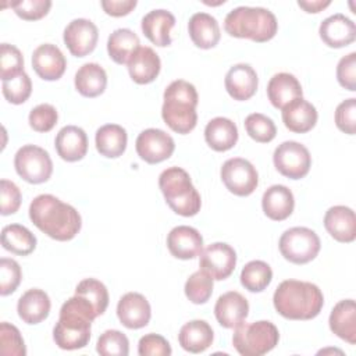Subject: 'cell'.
Here are the masks:
<instances>
[{
  "mask_svg": "<svg viewBox=\"0 0 356 356\" xmlns=\"http://www.w3.org/2000/svg\"><path fill=\"white\" fill-rule=\"evenodd\" d=\"M29 218L43 234L60 242L75 238L82 227L78 210L49 193L39 195L31 202Z\"/></svg>",
  "mask_w": 356,
  "mask_h": 356,
  "instance_id": "obj_1",
  "label": "cell"
},
{
  "mask_svg": "<svg viewBox=\"0 0 356 356\" xmlns=\"http://www.w3.org/2000/svg\"><path fill=\"white\" fill-rule=\"evenodd\" d=\"M97 317L93 306L85 298L74 295L60 309V317L53 328V339L60 349L75 350L89 343L90 325Z\"/></svg>",
  "mask_w": 356,
  "mask_h": 356,
  "instance_id": "obj_2",
  "label": "cell"
},
{
  "mask_svg": "<svg viewBox=\"0 0 356 356\" xmlns=\"http://www.w3.org/2000/svg\"><path fill=\"white\" fill-rule=\"evenodd\" d=\"M273 303L277 313L288 320H312L320 314L324 296L316 284L285 280L277 286Z\"/></svg>",
  "mask_w": 356,
  "mask_h": 356,
  "instance_id": "obj_3",
  "label": "cell"
},
{
  "mask_svg": "<svg viewBox=\"0 0 356 356\" xmlns=\"http://www.w3.org/2000/svg\"><path fill=\"white\" fill-rule=\"evenodd\" d=\"M161 117L177 134L185 135L195 129L197 122L196 106L199 96L196 88L184 79L172 81L163 95Z\"/></svg>",
  "mask_w": 356,
  "mask_h": 356,
  "instance_id": "obj_4",
  "label": "cell"
},
{
  "mask_svg": "<svg viewBox=\"0 0 356 356\" xmlns=\"http://www.w3.org/2000/svg\"><path fill=\"white\" fill-rule=\"evenodd\" d=\"M224 29L229 36L263 43L275 36L278 22L275 15L267 8L241 6L227 14Z\"/></svg>",
  "mask_w": 356,
  "mask_h": 356,
  "instance_id": "obj_5",
  "label": "cell"
},
{
  "mask_svg": "<svg viewBox=\"0 0 356 356\" xmlns=\"http://www.w3.org/2000/svg\"><path fill=\"white\" fill-rule=\"evenodd\" d=\"M159 186L165 203L174 213L182 217H192L200 211V195L184 168H165L159 177Z\"/></svg>",
  "mask_w": 356,
  "mask_h": 356,
  "instance_id": "obj_6",
  "label": "cell"
},
{
  "mask_svg": "<svg viewBox=\"0 0 356 356\" xmlns=\"http://www.w3.org/2000/svg\"><path fill=\"white\" fill-rule=\"evenodd\" d=\"M280 341L278 328L267 320L245 323L235 327L232 345L242 356H261L273 350Z\"/></svg>",
  "mask_w": 356,
  "mask_h": 356,
  "instance_id": "obj_7",
  "label": "cell"
},
{
  "mask_svg": "<svg viewBox=\"0 0 356 356\" xmlns=\"http://www.w3.org/2000/svg\"><path fill=\"white\" fill-rule=\"evenodd\" d=\"M278 248L285 260L293 264H306L316 259L321 243L313 229L307 227H292L281 235Z\"/></svg>",
  "mask_w": 356,
  "mask_h": 356,
  "instance_id": "obj_8",
  "label": "cell"
},
{
  "mask_svg": "<svg viewBox=\"0 0 356 356\" xmlns=\"http://www.w3.org/2000/svg\"><path fill=\"white\" fill-rule=\"evenodd\" d=\"M17 174L29 184H43L53 172V161L49 153L36 145H25L14 157Z\"/></svg>",
  "mask_w": 356,
  "mask_h": 356,
  "instance_id": "obj_9",
  "label": "cell"
},
{
  "mask_svg": "<svg viewBox=\"0 0 356 356\" xmlns=\"http://www.w3.org/2000/svg\"><path fill=\"white\" fill-rule=\"evenodd\" d=\"M273 163L281 175L291 179H300L307 175L312 167V156L305 145L286 140L274 150Z\"/></svg>",
  "mask_w": 356,
  "mask_h": 356,
  "instance_id": "obj_10",
  "label": "cell"
},
{
  "mask_svg": "<svg viewBox=\"0 0 356 356\" xmlns=\"http://www.w3.org/2000/svg\"><path fill=\"white\" fill-rule=\"evenodd\" d=\"M225 188L236 196H249L259 185V174L253 164L242 157L228 159L220 171Z\"/></svg>",
  "mask_w": 356,
  "mask_h": 356,
  "instance_id": "obj_11",
  "label": "cell"
},
{
  "mask_svg": "<svg viewBox=\"0 0 356 356\" xmlns=\"http://www.w3.org/2000/svg\"><path fill=\"white\" fill-rule=\"evenodd\" d=\"M199 266L213 280L221 281L228 278L235 270L236 253L228 243L214 242L199 253Z\"/></svg>",
  "mask_w": 356,
  "mask_h": 356,
  "instance_id": "obj_12",
  "label": "cell"
},
{
  "mask_svg": "<svg viewBox=\"0 0 356 356\" xmlns=\"http://www.w3.org/2000/svg\"><path fill=\"white\" fill-rule=\"evenodd\" d=\"M138 156L149 163L157 164L171 157L175 149L174 139L159 128H147L142 131L135 142Z\"/></svg>",
  "mask_w": 356,
  "mask_h": 356,
  "instance_id": "obj_13",
  "label": "cell"
},
{
  "mask_svg": "<svg viewBox=\"0 0 356 356\" xmlns=\"http://www.w3.org/2000/svg\"><path fill=\"white\" fill-rule=\"evenodd\" d=\"M64 43L75 57H85L92 53L97 44V26L86 18L72 19L64 29Z\"/></svg>",
  "mask_w": 356,
  "mask_h": 356,
  "instance_id": "obj_14",
  "label": "cell"
},
{
  "mask_svg": "<svg viewBox=\"0 0 356 356\" xmlns=\"http://www.w3.org/2000/svg\"><path fill=\"white\" fill-rule=\"evenodd\" d=\"M117 316L124 327L129 330H139L149 324L152 309L142 293L128 292L118 300Z\"/></svg>",
  "mask_w": 356,
  "mask_h": 356,
  "instance_id": "obj_15",
  "label": "cell"
},
{
  "mask_svg": "<svg viewBox=\"0 0 356 356\" xmlns=\"http://www.w3.org/2000/svg\"><path fill=\"white\" fill-rule=\"evenodd\" d=\"M32 67L42 79L57 81L65 72L67 60L56 44L43 43L32 53Z\"/></svg>",
  "mask_w": 356,
  "mask_h": 356,
  "instance_id": "obj_16",
  "label": "cell"
},
{
  "mask_svg": "<svg viewBox=\"0 0 356 356\" xmlns=\"http://www.w3.org/2000/svg\"><path fill=\"white\" fill-rule=\"evenodd\" d=\"M318 35L328 47H345L355 42L356 25L346 15L334 14L323 19L318 28Z\"/></svg>",
  "mask_w": 356,
  "mask_h": 356,
  "instance_id": "obj_17",
  "label": "cell"
},
{
  "mask_svg": "<svg viewBox=\"0 0 356 356\" xmlns=\"http://www.w3.org/2000/svg\"><path fill=\"white\" fill-rule=\"evenodd\" d=\"M228 95L238 102L249 100L257 90L259 78L253 67L245 63L232 65L224 79Z\"/></svg>",
  "mask_w": 356,
  "mask_h": 356,
  "instance_id": "obj_18",
  "label": "cell"
},
{
  "mask_svg": "<svg viewBox=\"0 0 356 356\" xmlns=\"http://www.w3.org/2000/svg\"><path fill=\"white\" fill-rule=\"evenodd\" d=\"M167 248L170 253L181 260H189L203 249V238L200 232L189 225L174 227L167 235Z\"/></svg>",
  "mask_w": 356,
  "mask_h": 356,
  "instance_id": "obj_19",
  "label": "cell"
},
{
  "mask_svg": "<svg viewBox=\"0 0 356 356\" xmlns=\"http://www.w3.org/2000/svg\"><path fill=\"white\" fill-rule=\"evenodd\" d=\"M214 314L218 324L224 328H235L249 314L248 299L236 291L222 293L214 306Z\"/></svg>",
  "mask_w": 356,
  "mask_h": 356,
  "instance_id": "obj_20",
  "label": "cell"
},
{
  "mask_svg": "<svg viewBox=\"0 0 356 356\" xmlns=\"http://www.w3.org/2000/svg\"><path fill=\"white\" fill-rule=\"evenodd\" d=\"M324 227L338 242L349 243L356 238L355 211L348 206H332L325 211Z\"/></svg>",
  "mask_w": 356,
  "mask_h": 356,
  "instance_id": "obj_21",
  "label": "cell"
},
{
  "mask_svg": "<svg viewBox=\"0 0 356 356\" xmlns=\"http://www.w3.org/2000/svg\"><path fill=\"white\" fill-rule=\"evenodd\" d=\"M127 65L131 79L139 85H146L159 76L161 61L159 54L152 47L140 46L131 56Z\"/></svg>",
  "mask_w": 356,
  "mask_h": 356,
  "instance_id": "obj_22",
  "label": "cell"
},
{
  "mask_svg": "<svg viewBox=\"0 0 356 356\" xmlns=\"http://www.w3.org/2000/svg\"><path fill=\"white\" fill-rule=\"evenodd\" d=\"M57 154L68 163L79 161L88 152V136L85 131L76 125L63 127L54 140Z\"/></svg>",
  "mask_w": 356,
  "mask_h": 356,
  "instance_id": "obj_23",
  "label": "cell"
},
{
  "mask_svg": "<svg viewBox=\"0 0 356 356\" xmlns=\"http://www.w3.org/2000/svg\"><path fill=\"white\" fill-rule=\"evenodd\" d=\"M316 107L303 97L293 99L282 108L284 125L295 134H306L312 131L317 122Z\"/></svg>",
  "mask_w": 356,
  "mask_h": 356,
  "instance_id": "obj_24",
  "label": "cell"
},
{
  "mask_svg": "<svg viewBox=\"0 0 356 356\" xmlns=\"http://www.w3.org/2000/svg\"><path fill=\"white\" fill-rule=\"evenodd\" d=\"M175 25V17L167 10H152L140 22L143 35L156 46L165 47L171 44L170 32Z\"/></svg>",
  "mask_w": 356,
  "mask_h": 356,
  "instance_id": "obj_25",
  "label": "cell"
},
{
  "mask_svg": "<svg viewBox=\"0 0 356 356\" xmlns=\"http://www.w3.org/2000/svg\"><path fill=\"white\" fill-rule=\"evenodd\" d=\"M330 330L350 345L356 343V305L353 299L339 300L328 318Z\"/></svg>",
  "mask_w": 356,
  "mask_h": 356,
  "instance_id": "obj_26",
  "label": "cell"
},
{
  "mask_svg": "<svg viewBox=\"0 0 356 356\" xmlns=\"http://www.w3.org/2000/svg\"><path fill=\"white\" fill-rule=\"evenodd\" d=\"M49 295L38 288L28 289L21 295L17 303V312L19 318L26 324H39L47 318L50 313Z\"/></svg>",
  "mask_w": 356,
  "mask_h": 356,
  "instance_id": "obj_27",
  "label": "cell"
},
{
  "mask_svg": "<svg viewBox=\"0 0 356 356\" xmlns=\"http://www.w3.org/2000/svg\"><path fill=\"white\" fill-rule=\"evenodd\" d=\"M261 207L270 220H286L295 207L293 193L285 185H273L263 193Z\"/></svg>",
  "mask_w": 356,
  "mask_h": 356,
  "instance_id": "obj_28",
  "label": "cell"
},
{
  "mask_svg": "<svg viewBox=\"0 0 356 356\" xmlns=\"http://www.w3.org/2000/svg\"><path fill=\"white\" fill-rule=\"evenodd\" d=\"M188 32L191 40L199 49L216 47L221 36L217 19L207 13L193 14L188 22Z\"/></svg>",
  "mask_w": 356,
  "mask_h": 356,
  "instance_id": "obj_29",
  "label": "cell"
},
{
  "mask_svg": "<svg viewBox=\"0 0 356 356\" xmlns=\"http://www.w3.org/2000/svg\"><path fill=\"white\" fill-rule=\"evenodd\" d=\"M303 90L298 78L289 72L275 74L267 85V96L270 103L282 110L293 99L302 97Z\"/></svg>",
  "mask_w": 356,
  "mask_h": 356,
  "instance_id": "obj_30",
  "label": "cell"
},
{
  "mask_svg": "<svg viewBox=\"0 0 356 356\" xmlns=\"http://www.w3.org/2000/svg\"><path fill=\"white\" fill-rule=\"evenodd\" d=\"M214 332L204 320H192L185 323L178 334V342L186 352L202 353L213 343Z\"/></svg>",
  "mask_w": 356,
  "mask_h": 356,
  "instance_id": "obj_31",
  "label": "cell"
},
{
  "mask_svg": "<svg viewBox=\"0 0 356 356\" xmlns=\"http://www.w3.org/2000/svg\"><path fill=\"white\" fill-rule=\"evenodd\" d=\"M204 140L216 152H227L238 142V128L225 117L210 120L204 128Z\"/></svg>",
  "mask_w": 356,
  "mask_h": 356,
  "instance_id": "obj_32",
  "label": "cell"
},
{
  "mask_svg": "<svg viewBox=\"0 0 356 356\" xmlns=\"http://www.w3.org/2000/svg\"><path fill=\"white\" fill-rule=\"evenodd\" d=\"M127 131L118 124L102 125L95 135L97 152L107 159H117L124 154L127 149Z\"/></svg>",
  "mask_w": 356,
  "mask_h": 356,
  "instance_id": "obj_33",
  "label": "cell"
},
{
  "mask_svg": "<svg viewBox=\"0 0 356 356\" xmlns=\"http://www.w3.org/2000/svg\"><path fill=\"white\" fill-rule=\"evenodd\" d=\"M75 89L85 97L100 96L107 86V74L97 63L83 64L75 74Z\"/></svg>",
  "mask_w": 356,
  "mask_h": 356,
  "instance_id": "obj_34",
  "label": "cell"
},
{
  "mask_svg": "<svg viewBox=\"0 0 356 356\" xmlns=\"http://www.w3.org/2000/svg\"><path fill=\"white\" fill-rule=\"evenodd\" d=\"M140 47L138 35L128 28L115 29L107 39V53L117 64H127L131 56Z\"/></svg>",
  "mask_w": 356,
  "mask_h": 356,
  "instance_id": "obj_35",
  "label": "cell"
},
{
  "mask_svg": "<svg viewBox=\"0 0 356 356\" xmlns=\"http://www.w3.org/2000/svg\"><path fill=\"white\" fill-rule=\"evenodd\" d=\"M1 245L14 254L28 256L36 248V236L21 224H10L1 229Z\"/></svg>",
  "mask_w": 356,
  "mask_h": 356,
  "instance_id": "obj_36",
  "label": "cell"
},
{
  "mask_svg": "<svg viewBox=\"0 0 356 356\" xmlns=\"http://www.w3.org/2000/svg\"><path fill=\"white\" fill-rule=\"evenodd\" d=\"M273 280L271 267L263 260H252L246 263L241 271V284L249 292L264 291Z\"/></svg>",
  "mask_w": 356,
  "mask_h": 356,
  "instance_id": "obj_37",
  "label": "cell"
},
{
  "mask_svg": "<svg viewBox=\"0 0 356 356\" xmlns=\"http://www.w3.org/2000/svg\"><path fill=\"white\" fill-rule=\"evenodd\" d=\"M75 295L89 300L97 316H102L108 306V291L106 285L96 278L82 280L75 288Z\"/></svg>",
  "mask_w": 356,
  "mask_h": 356,
  "instance_id": "obj_38",
  "label": "cell"
},
{
  "mask_svg": "<svg viewBox=\"0 0 356 356\" xmlns=\"http://www.w3.org/2000/svg\"><path fill=\"white\" fill-rule=\"evenodd\" d=\"M184 291L192 303L203 305L213 293V278L206 271L197 270L186 280Z\"/></svg>",
  "mask_w": 356,
  "mask_h": 356,
  "instance_id": "obj_39",
  "label": "cell"
},
{
  "mask_svg": "<svg viewBox=\"0 0 356 356\" xmlns=\"http://www.w3.org/2000/svg\"><path fill=\"white\" fill-rule=\"evenodd\" d=\"M245 129L246 134L259 143H268L277 135L274 121L261 113L249 114L245 118Z\"/></svg>",
  "mask_w": 356,
  "mask_h": 356,
  "instance_id": "obj_40",
  "label": "cell"
},
{
  "mask_svg": "<svg viewBox=\"0 0 356 356\" xmlns=\"http://www.w3.org/2000/svg\"><path fill=\"white\" fill-rule=\"evenodd\" d=\"M96 350L102 356H127L129 353V341L124 332L107 330L99 337Z\"/></svg>",
  "mask_w": 356,
  "mask_h": 356,
  "instance_id": "obj_41",
  "label": "cell"
},
{
  "mask_svg": "<svg viewBox=\"0 0 356 356\" xmlns=\"http://www.w3.org/2000/svg\"><path fill=\"white\" fill-rule=\"evenodd\" d=\"M1 89L7 102L13 104H22L32 93V82L29 75L22 71L15 76L3 81Z\"/></svg>",
  "mask_w": 356,
  "mask_h": 356,
  "instance_id": "obj_42",
  "label": "cell"
},
{
  "mask_svg": "<svg viewBox=\"0 0 356 356\" xmlns=\"http://www.w3.org/2000/svg\"><path fill=\"white\" fill-rule=\"evenodd\" d=\"M0 352L3 356H25L26 348L24 338L21 337L19 330L7 323L3 321L0 324Z\"/></svg>",
  "mask_w": 356,
  "mask_h": 356,
  "instance_id": "obj_43",
  "label": "cell"
},
{
  "mask_svg": "<svg viewBox=\"0 0 356 356\" xmlns=\"http://www.w3.org/2000/svg\"><path fill=\"white\" fill-rule=\"evenodd\" d=\"M24 71V57L19 49L13 44L1 43L0 46V78L10 79Z\"/></svg>",
  "mask_w": 356,
  "mask_h": 356,
  "instance_id": "obj_44",
  "label": "cell"
},
{
  "mask_svg": "<svg viewBox=\"0 0 356 356\" xmlns=\"http://www.w3.org/2000/svg\"><path fill=\"white\" fill-rule=\"evenodd\" d=\"M58 114L54 106L49 103L38 104L29 113V127L36 132H49L57 124Z\"/></svg>",
  "mask_w": 356,
  "mask_h": 356,
  "instance_id": "obj_45",
  "label": "cell"
},
{
  "mask_svg": "<svg viewBox=\"0 0 356 356\" xmlns=\"http://www.w3.org/2000/svg\"><path fill=\"white\" fill-rule=\"evenodd\" d=\"M22 280V271L19 264L7 257L0 259V295L7 296L18 288Z\"/></svg>",
  "mask_w": 356,
  "mask_h": 356,
  "instance_id": "obj_46",
  "label": "cell"
},
{
  "mask_svg": "<svg viewBox=\"0 0 356 356\" xmlns=\"http://www.w3.org/2000/svg\"><path fill=\"white\" fill-rule=\"evenodd\" d=\"M15 14L25 21H36L47 15L51 1L50 0H19L10 3Z\"/></svg>",
  "mask_w": 356,
  "mask_h": 356,
  "instance_id": "obj_47",
  "label": "cell"
},
{
  "mask_svg": "<svg viewBox=\"0 0 356 356\" xmlns=\"http://www.w3.org/2000/svg\"><path fill=\"white\" fill-rule=\"evenodd\" d=\"M335 125L339 131L355 135L356 132V99L350 97L338 104L335 110Z\"/></svg>",
  "mask_w": 356,
  "mask_h": 356,
  "instance_id": "obj_48",
  "label": "cell"
},
{
  "mask_svg": "<svg viewBox=\"0 0 356 356\" xmlns=\"http://www.w3.org/2000/svg\"><path fill=\"white\" fill-rule=\"evenodd\" d=\"M21 206V191L19 188L8 179L0 181V213L3 216H10L18 211Z\"/></svg>",
  "mask_w": 356,
  "mask_h": 356,
  "instance_id": "obj_49",
  "label": "cell"
},
{
  "mask_svg": "<svg viewBox=\"0 0 356 356\" xmlns=\"http://www.w3.org/2000/svg\"><path fill=\"white\" fill-rule=\"evenodd\" d=\"M171 352L168 341L159 334H146L138 343V353L140 356H170Z\"/></svg>",
  "mask_w": 356,
  "mask_h": 356,
  "instance_id": "obj_50",
  "label": "cell"
},
{
  "mask_svg": "<svg viewBox=\"0 0 356 356\" xmlns=\"http://www.w3.org/2000/svg\"><path fill=\"white\" fill-rule=\"evenodd\" d=\"M337 79L339 85L350 92L356 90V53L343 56L337 65Z\"/></svg>",
  "mask_w": 356,
  "mask_h": 356,
  "instance_id": "obj_51",
  "label": "cell"
},
{
  "mask_svg": "<svg viewBox=\"0 0 356 356\" xmlns=\"http://www.w3.org/2000/svg\"><path fill=\"white\" fill-rule=\"evenodd\" d=\"M100 4L107 15L124 17L128 15L138 3L136 0H103Z\"/></svg>",
  "mask_w": 356,
  "mask_h": 356,
  "instance_id": "obj_52",
  "label": "cell"
},
{
  "mask_svg": "<svg viewBox=\"0 0 356 356\" xmlns=\"http://www.w3.org/2000/svg\"><path fill=\"white\" fill-rule=\"evenodd\" d=\"M330 4H331L330 0H325V1H323V0H299L298 1V6L300 8H303L306 13H313V14L323 11Z\"/></svg>",
  "mask_w": 356,
  "mask_h": 356,
  "instance_id": "obj_53",
  "label": "cell"
}]
</instances>
